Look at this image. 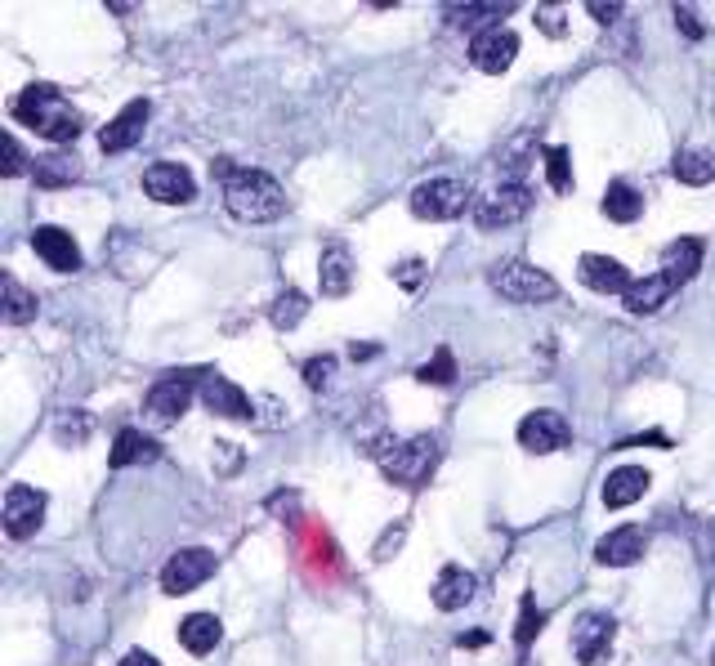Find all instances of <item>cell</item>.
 Here are the masks:
<instances>
[{
  "instance_id": "cell-1",
  "label": "cell",
  "mask_w": 715,
  "mask_h": 666,
  "mask_svg": "<svg viewBox=\"0 0 715 666\" xmlns=\"http://www.w3.org/2000/svg\"><path fill=\"white\" fill-rule=\"evenodd\" d=\"M224 175V206L247 219V225H273V219L287 215V192L269 170H247V166H215Z\"/></svg>"
},
{
  "instance_id": "cell-2",
  "label": "cell",
  "mask_w": 715,
  "mask_h": 666,
  "mask_svg": "<svg viewBox=\"0 0 715 666\" xmlns=\"http://www.w3.org/2000/svg\"><path fill=\"white\" fill-rule=\"evenodd\" d=\"M14 117L28 126V131H37L41 139H50V144H72L76 135H81V113L63 98V90H54V85H45V81H37V85H28L19 98H14Z\"/></svg>"
},
{
  "instance_id": "cell-3",
  "label": "cell",
  "mask_w": 715,
  "mask_h": 666,
  "mask_svg": "<svg viewBox=\"0 0 715 666\" xmlns=\"http://www.w3.org/2000/svg\"><path fill=\"white\" fill-rule=\"evenodd\" d=\"M488 282L497 287V295H506V300H515V304H546V300L559 295V282H555L546 269L528 264V260H506V264H497V269L488 273Z\"/></svg>"
},
{
  "instance_id": "cell-4",
  "label": "cell",
  "mask_w": 715,
  "mask_h": 666,
  "mask_svg": "<svg viewBox=\"0 0 715 666\" xmlns=\"http://www.w3.org/2000/svg\"><path fill=\"white\" fill-rule=\"evenodd\" d=\"M438 466V443L429 434H416V438H403L394 443V448L381 457V470L385 479L403 483V488H421Z\"/></svg>"
},
{
  "instance_id": "cell-5",
  "label": "cell",
  "mask_w": 715,
  "mask_h": 666,
  "mask_svg": "<svg viewBox=\"0 0 715 666\" xmlns=\"http://www.w3.org/2000/svg\"><path fill=\"white\" fill-rule=\"evenodd\" d=\"M469 206V188L452 175H434L412 192V215L421 225H447V219H460Z\"/></svg>"
},
{
  "instance_id": "cell-6",
  "label": "cell",
  "mask_w": 715,
  "mask_h": 666,
  "mask_svg": "<svg viewBox=\"0 0 715 666\" xmlns=\"http://www.w3.org/2000/svg\"><path fill=\"white\" fill-rule=\"evenodd\" d=\"M528 210H532V188L524 179H501V188L493 197H484L479 206H474V225H479L484 233L510 229V225H519Z\"/></svg>"
},
{
  "instance_id": "cell-7",
  "label": "cell",
  "mask_w": 715,
  "mask_h": 666,
  "mask_svg": "<svg viewBox=\"0 0 715 666\" xmlns=\"http://www.w3.org/2000/svg\"><path fill=\"white\" fill-rule=\"evenodd\" d=\"M215 569H219L215 550H201V545L175 550L170 560H166V569H162V591H166V595H188V591L206 586Z\"/></svg>"
},
{
  "instance_id": "cell-8",
  "label": "cell",
  "mask_w": 715,
  "mask_h": 666,
  "mask_svg": "<svg viewBox=\"0 0 715 666\" xmlns=\"http://www.w3.org/2000/svg\"><path fill=\"white\" fill-rule=\"evenodd\" d=\"M613 635H618V622L600 608H590L577 617L572 626V653H577V666H609V653H613Z\"/></svg>"
},
{
  "instance_id": "cell-9",
  "label": "cell",
  "mask_w": 715,
  "mask_h": 666,
  "mask_svg": "<svg viewBox=\"0 0 715 666\" xmlns=\"http://www.w3.org/2000/svg\"><path fill=\"white\" fill-rule=\"evenodd\" d=\"M148 117H153V103H148V98H131L122 113H116V117L99 131V148H103L107 157L131 153V148L144 139V131H148Z\"/></svg>"
},
{
  "instance_id": "cell-10",
  "label": "cell",
  "mask_w": 715,
  "mask_h": 666,
  "mask_svg": "<svg viewBox=\"0 0 715 666\" xmlns=\"http://www.w3.org/2000/svg\"><path fill=\"white\" fill-rule=\"evenodd\" d=\"M568 443H572V429H568V420H563L559 412H550V407L528 412V416L519 420V448H524V452L546 457V452H563Z\"/></svg>"
},
{
  "instance_id": "cell-11",
  "label": "cell",
  "mask_w": 715,
  "mask_h": 666,
  "mask_svg": "<svg viewBox=\"0 0 715 666\" xmlns=\"http://www.w3.org/2000/svg\"><path fill=\"white\" fill-rule=\"evenodd\" d=\"M144 192H148L153 201H162V206H184V201L197 197V179H193V170L179 166V162H153V166L144 170Z\"/></svg>"
},
{
  "instance_id": "cell-12",
  "label": "cell",
  "mask_w": 715,
  "mask_h": 666,
  "mask_svg": "<svg viewBox=\"0 0 715 666\" xmlns=\"http://www.w3.org/2000/svg\"><path fill=\"white\" fill-rule=\"evenodd\" d=\"M41 523H45V492L28 488V483H14L10 497H6V532L14 541H28V537H37Z\"/></svg>"
},
{
  "instance_id": "cell-13",
  "label": "cell",
  "mask_w": 715,
  "mask_h": 666,
  "mask_svg": "<svg viewBox=\"0 0 715 666\" xmlns=\"http://www.w3.org/2000/svg\"><path fill=\"white\" fill-rule=\"evenodd\" d=\"M515 59H519V37L510 28H493V32H479L469 41V63L488 76H501Z\"/></svg>"
},
{
  "instance_id": "cell-14",
  "label": "cell",
  "mask_w": 715,
  "mask_h": 666,
  "mask_svg": "<svg viewBox=\"0 0 715 666\" xmlns=\"http://www.w3.org/2000/svg\"><path fill=\"white\" fill-rule=\"evenodd\" d=\"M193 398H197V389H193V376H166V381H157L153 389H148V398H144V412L153 416V420H162V425H170V420H179L188 407H193Z\"/></svg>"
},
{
  "instance_id": "cell-15",
  "label": "cell",
  "mask_w": 715,
  "mask_h": 666,
  "mask_svg": "<svg viewBox=\"0 0 715 666\" xmlns=\"http://www.w3.org/2000/svg\"><path fill=\"white\" fill-rule=\"evenodd\" d=\"M577 278H581V287H590L594 295H626L631 282H635V278L626 273V264H622V260H609V256H581Z\"/></svg>"
},
{
  "instance_id": "cell-16",
  "label": "cell",
  "mask_w": 715,
  "mask_h": 666,
  "mask_svg": "<svg viewBox=\"0 0 715 666\" xmlns=\"http://www.w3.org/2000/svg\"><path fill=\"white\" fill-rule=\"evenodd\" d=\"M197 398L215 412V416H224V420H251V394L247 389H237L232 381H224V376H206L201 381V389H197Z\"/></svg>"
},
{
  "instance_id": "cell-17",
  "label": "cell",
  "mask_w": 715,
  "mask_h": 666,
  "mask_svg": "<svg viewBox=\"0 0 715 666\" xmlns=\"http://www.w3.org/2000/svg\"><path fill=\"white\" fill-rule=\"evenodd\" d=\"M32 251H37L54 273H76V269H81V247H76V238H72L68 229H54V225L37 229V233H32Z\"/></svg>"
},
{
  "instance_id": "cell-18",
  "label": "cell",
  "mask_w": 715,
  "mask_h": 666,
  "mask_svg": "<svg viewBox=\"0 0 715 666\" xmlns=\"http://www.w3.org/2000/svg\"><path fill=\"white\" fill-rule=\"evenodd\" d=\"M649 483H653V475H649L644 466H618V470L604 479V506H609V510H626V506L644 501Z\"/></svg>"
},
{
  "instance_id": "cell-19",
  "label": "cell",
  "mask_w": 715,
  "mask_h": 666,
  "mask_svg": "<svg viewBox=\"0 0 715 666\" xmlns=\"http://www.w3.org/2000/svg\"><path fill=\"white\" fill-rule=\"evenodd\" d=\"M644 554V532L640 528H613L600 545H594V560H600L604 569H626V564H635Z\"/></svg>"
},
{
  "instance_id": "cell-20",
  "label": "cell",
  "mask_w": 715,
  "mask_h": 666,
  "mask_svg": "<svg viewBox=\"0 0 715 666\" xmlns=\"http://www.w3.org/2000/svg\"><path fill=\"white\" fill-rule=\"evenodd\" d=\"M162 448L144 434V429H116V443H112V452H107V466L112 470H126V466H144V461H157Z\"/></svg>"
},
{
  "instance_id": "cell-21",
  "label": "cell",
  "mask_w": 715,
  "mask_h": 666,
  "mask_svg": "<svg viewBox=\"0 0 715 666\" xmlns=\"http://www.w3.org/2000/svg\"><path fill=\"white\" fill-rule=\"evenodd\" d=\"M353 256L344 251V247H327L322 251V260H318V287H322V295H331V300H340V295H349V287H353Z\"/></svg>"
},
{
  "instance_id": "cell-22",
  "label": "cell",
  "mask_w": 715,
  "mask_h": 666,
  "mask_svg": "<svg viewBox=\"0 0 715 666\" xmlns=\"http://www.w3.org/2000/svg\"><path fill=\"white\" fill-rule=\"evenodd\" d=\"M675 291H680V287L657 269V273H649V278H635V282H631V291H626L622 300H626V309H631V313H657Z\"/></svg>"
},
{
  "instance_id": "cell-23",
  "label": "cell",
  "mask_w": 715,
  "mask_h": 666,
  "mask_svg": "<svg viewBox=\"0 0 715 666\" xmlns=\"http://www.w3.org/2000/svg\"><path fill=\"white\" fill-rule=\"evenodd\" d=\"M434 604L443 608V613H456V608H465L469 600H474V573H465L460 564H447L443 573H438V582H434Z\"/></svg>"
},
{
  "instance_id": "cell-24",
  "label": "cell",
  "mask_w": 715,
  "mask_h": 666,
  "mask_svg": "<svg viewBox=\"0 0 715 666\" xmlns=\"http://www.w3.org/2000/svg\"><path fill=\"white\" fill-rule=\"evenodd\" d=\"M224 639V626H219V617L215 613H188L184 622H179V644L193 653V657H206V653H215V644Z\"/></svg>"
},
{
  "instance_id": "cell-25",
  "label": "cell",
  "mask_w": 715,
  "mask_h": 666,
  "mask_svg": "<svg viewBox=\"0 0 715 666\" xmlns=\"http://www.w3.org/2000/svg\"><path fill=\"white\" fill-rule=\"evenodd\" d=\"M697 269H702V238H680V242H671V247H666V256H662V273H666L675 287L693 282V278H697Z\"/></svg>"
},
{
  "instance_id": "cell-26",
  "label": "cell",
  "mask_w": 715,
  "mask_h": 666,
  "mask_svg": "<svg viewBox=\"0 0 715 666\" xmlns=\"http://www.w3.org/2000/svg\"><path fill=\"white\" fill-rule=\"evenodd\" d=\"M604 215L613 219V225H631V219L644 215V197L631 179H609L604 188Z\"/></svg>"
},
{
  "instance_id": "cell-27",
  "label": "cell",
  "mask_w": 715,
  "mask_h": 666,
  "mask_svg": "<svg viewBox=\"0 0 715 666\" xmlns=\"http://www.w3.org/2000/svg\"><path fill=\"white\" fill-rule=\"evenodd\" d=\"M671 170H675V179H680V184H688V188H706V184L715 179V157H711V153H702V148H680V153L671 157Z\"/></svg>"
},
{
  "instance_id": "cell-28",
  "label": "cell",
  "mask_w": 715,
  "mask_h": 666,
  "mask_svg": "<svg viewBox=\"0 0 715 666\" xmlns=\"http://www.w3.org/2000/svg\"><path fill=\"white\" fill-rule=\"evenodd\" d=\"M506 14H510V6H465V10H447V23H452V28H465V37L474 41L479 32L501 28Z\"/></svg>"
},
{
  "instance_id": "cell-29",
  "label": "cell",
  "mask_w": 715,
  "mask_h": 666,
  "mask_svg": "<svg viewBox=\"0 0 715 666\" xmlns=\"http://www.w3.org/2000/svg\"><path fill=\"white\" fill-rule=\"evenodd\" d=\"M32 175H37V184L41 188H63V184H76V175H81V162L72 157V153H50V157H41V162H32Z\"/></svg>"
},
{
  "instance_id": "cell-30",
  "label": "cell",
  "mask_w": 715,
  "mask_h": 666,
  "mask_svg": "<svg viewBox=\"0 0 715 666\" xmlns=\"http://www.w3.org/2000/svg\"><path fill=\"white\" fill-rule=\"evenodd\" d=\"M0 295H6V322H10V326H23V322L37 318V295H32L19 278H6Z\"/></svg>"
},
{
  "instance_id": "cell-31",
  "label": "cell",
  "mask_w": 715,
  "mask_h": 666,
  "mask_svg": "<svg viewBox=\"0 0 715 666\" xmlns=\"http://www.w3.org/2000/svg\"><path fill=\"white\" fill-rule=\"evenodd\" d=\"M304 313H309V295H300L296 287H287V291L273 300V313H269V318H273L278 331H296Z\"/></svg>"
},
{
  "instance_id": "cell-32",
  "label": "cell",
  "mask_w": 715,
  "mask_h": 666,
  "mask_svg": "<svg viewBox=\"0 0 715 666\" xmlns=\"http://www.w3.org/2000/svg\"><path fill=\"white\" fill-rule=\"evenodd\" d=\"M541 608H537V600L532 595H524V604H519V631H515V644H519V653H528L532 648V639H537V631H541Z\"/></svg>"
},
{
  "instance_id": "cell-33",
  "label": "cell",
  "mask_w": 715,
  "mask_h": 666,
  "mask_svg": "<svg viewBox=\"0 0 715 666\" xmlns=\"http://www.w3.org/2000/svg\"><path fill=\"white\" fill-rule=\"evenodd\" d=\"M546 179H550L555 192L572 188V157H568V148H546Z\"/></svg>"
},
{
  "instance_id": "cell-34",
  "label": "cell",
  "mask_w": 715,
  "mask_h": 666,
  "mask_svg": "<svg viewBox=\"0 0 715 666\" xmlns=\"http://www.w3.org/2000/svg\"><path fill=\"white\" fill-rule=\"evenodd\" d=\"M416 381H425V385H452V381H456V358H452V350H438V354L416 372Z\"/></svg>"
},
{
  "instance_id": "cell-35",
  "label": "cell",
  "mask_w": 715,
  "mask_h": 666,
  "mask_svg": "<svg viewBox=\"0 0 715 666\" xmlns=\"http://www.w3.org/2000/svg\"><path fill=\"white\" fill-rule=\"evenodd\" d=\"M23 148H19V139L14 135H0V175L6 179H19L23 175Z\"/></svg>"
},
{
  "instance_id": "cell-36",
  "label": "cell",
  "mask_w": 715,
  "mask_h": 666,
  "mask_svg": "<svg viewBox=\"0 0 715 666\" xmlns=\"http://www.w3.org/2000/svg\"><path fill=\"white\" fill-rule=\"evenodd\" d=\"M331 376H335V358L318 354V358H309V363H304V381H309V389H322V385H331Z\"/></svg>"
},
{
  "instance_id": "cell-37",
  "label": "cell",
  "mask_w": 715,
  "mask_h": 666,
  "mask_svg": "<svg viewBox=\"0 0 715 666\" xmlns=\"http://www.w3.org/2000/svg\"><path fill=\"white\" fill-rule=\"evenodd\" d=\"M85 434H90V416H85V412L59 416V438H63V443H85Z\"/></svg>"
},
{
  "instance_id": "cell-38",
  "label": "cell",
  "mask_w": 715,
  "mask_h": 666,
  "mask_svg": "<svg viewBox=\"0 0 715 666\" xmlns=\"http://www.w3.org/2000/svg\"><path fill=\"white\" fill-rule=\"evenodd\" d=\"M671 14H675V28H680V32L688 37V41H702V37H706V28H702V19H697V14L688 10V6H675Z\"/></svg>"
},
{
  "instance_id": "cell-39",
  "label": "cell",
  "mask_w": 715,
  "mask_h": 666,
  "mask_svg": "<svg viewBox=\"0 0 715 666\" xmlns=\"http://www.w3.org/2000/svg\"><path fill=\"white\" fill-rule=\"evenodd\" d=\"M421 273H425V264L421 260H407V264L394 269V282H403V291L412 295V291H421Z\"/></svg>"
},
{
  "instance_id": "cell-40",
  "label": "cell",
  "mask_w": 715,
  "mask_h": 666,
  "mask_svg": "<svg viewBox=\"0 0 715 666\" xmlns=\"http://www.w3.org/2000/svg\"><path fill=\"white\" fill-rule=\"evenodd\" d=\"M590 19H600V23H618V19H622V6H600V0H590Z\"/></svg>"
},
{
  "instance_id": "cell-41",
  "label": "cell",
  "mask_w": 715,
  "mask_h": 666,
  "mask_svg": "<svg viewBox=\"0 0 715 666\" xmlns=\"http://www.w3.org/2000/svg\"><path fill=\"white\" fill-rule=\"evenodd\" d=\"M398 545H403V523H398V528H390V532H385V541H381V545H376V560H385V554H390V550H398Z\"/></svg>"
},
{
  "instance_id": "cell-42",
  "label": "cell",
  "mask_w": 715,
  "mask_h": 666,
  "mask_svg": "<svg viewBox=\"0 0 715 666\" xmlns=\"http://www.w3.org/2000/svg\"><path fill=\"white\" fill-rule=\"evenodd\" d=\"M122 666H162V662H157L153 653H144V648H135V653H126V657H122Z\"/></svg>"
},
{
  "instance_id": "cell-43",
  "label": "cell",
  "mask_w": 715,
  "mask_h": 666,
  "mask_svg": "<svg viewBox=\"0 0 715 666\" xmlns=\"http://www.w3.org/2000/svg\"><path fill=\"white\" fill-rule=\"evenodd\" d=\"M456 644H460V648H484V644H488V631H469V635H460Z\"/></svg>"
},
{
  "instance_id": "cell-44",
  "label": "cell",
  "mask_w": 715,
  "mask_h": 666,
  "mask_svg": "<svg viewBox=\"0 0 715 666\" xmlns=\"http://www.w3.org/2000/svg\"><path fill=\"white\" fill-rule=\"evenodd\" d=\"M349 354H353L357 363H372V354H381V345H349Z\"/></svg>"
},
{
  "instance_id": "cell-45",
  "label": "cell",
  "mask_w": 715,
  "mask_h": 666,
  "mask_svg": "<svg viewBox=\"0 0 715 666\" xmlns=\"http://www.w3.org/2000/svg\"><path fill=\"white\" fill-rule=\"evenodd\" d=\"M537 19H541V23H546V28H550V32H555V37H559V32H563V28H559V10H541V14H537Z\"/></svg>"
},
{
  "instance_id": "cell-46",
  "label": "cell",
  "mask_w": 715,
  "mask_h": 666,
  "mask_svg": "<svg viewBox=\"0 0 715 666\" xmlns=\"http://www.w3.org/2000/svg\"><path fill=\"white\" fill-rule=\"evenodd\" d=\"M711 666H715V653H711Z\"/></svg>"
}]
</instances>
